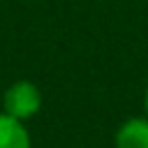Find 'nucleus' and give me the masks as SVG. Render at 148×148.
Returning a JSON list of instances; mask_svg holds the SVG:
<instances>
[{
    "label": "nucleus",
    "instance_id": "1",
    "mask_svg": "<svg viewBox=\"0 0 148 148\" xmlns=\"http://www.w3.org/2000/svg\"><path fill=\"white\" fill-rule=\"evenodd\" d=\"M39 104H42V95L30 81H16L5 92V113L16 120H25L35 116L39 111Z\"/></svg>",
    "mask_w": 148,
    "mask_h": 148
},
{
    "label": "nucleus",
    "instance_id": "4",
    "mask_svg": "<svg viewBox=\"0 0 148 148\" xmlns=\"http://www.w3.org/2000/svg\"><path fill=\"white\" fill-rule=\"evenodd\" d=\"M146 111H148V90H146Z\"/></svg>",
    "mask_w": 148,
    "mask_h": 148
},
{
    "label": "nucleus",
    "instance_id": "2",
    "mask_svg": "<svg viewBox=\"0 0 148 148\" xmlns=\"http://www.w3.org/2000/svg\"><path fill=\"white\" fill-rule=\"evenodd\" d=\"M116 148H148V120L130 118L116 134Z\"/></svg>",
    "mask_w": 148,
    "mask_h": 148
},
{
    "label": "nucleus",
    "instance_id": "3",
    "mask_svg": "<svg viewBox=\"0 0 148 148\" xmlns=\"http://www.w3.org/2000/svg\"><path fill=\"white\" fill-rule=\"evenodd\" d=\"M0 148H30L28 130L7 113H0Z\"/></svg>",
    "mask_w": 148,
    "mask_h": 148
}]
</instances>
